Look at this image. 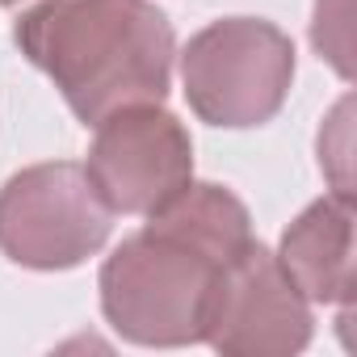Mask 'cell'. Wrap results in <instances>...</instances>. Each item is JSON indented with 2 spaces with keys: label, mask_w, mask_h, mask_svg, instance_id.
I'll return each mask as SVG.
<instances>
[{
  "label": "cell",
  "mask_w": 357,
  "mask_h": 357,
  "mask_svg": "<svg viewBox=\"0 0 357 357\" xmlns=\"http://www.w3.org/2000/svg\"><path fill=\"white\" fill-rule=\"evenodd\" d=\"M0 5H17V0H0Z\"/></svg>",
  "instance_id": "30bf717a"
},
{
  "label": "cell",
  "mask_w": 357,
  "mask_h": 357,
  "mask_svg": "<svg viewBox=\"0 0 357 357\" xmlns=\"http://www.w3.org/2000/svg\"><path fill=\"white\" fill-rule=\"evenodd\" d=\"M17 47L89 126L160 105L172 76V30L147 0H43L17 22Z\"/></svg>",
  "instance_id": "7a4b0ae2"
},
{
  "label": "cell",
  "mask_w": 357,
  "mask_h": 357,
  "mask_svg": "<svg viewBox=\"0 0 357 357\" xmlns=\"http://www.w3.org/2000/svg\"><path fill=\"white\" fill-rule=\"evenodd\" d=\"M84 172L109 211L151 215L190 185L194 147L172 114L155 105H126L97 122Z\"/></svg>",
  "instance_id": "5b68a950"
},
{
  "label": "cell",
  "mask_w": 357,
  "mask_h": 357,
  "mask_svg": "<svg viewBox=\"0 0 357 357\" xmlns=\"http://www.w3.org/2000/svg\"><path fill=\"white\" fill-rule=\"evenodd\" d=\"M248 240V211L227 190L185 185L109 257L101 273L105 315L139 344L198 340L211 286Z\"/></svg>",
  "instance_id": "6da1fadb"
},
{
  "label": "cell",
  "mask_w": 357,
  "mask_h": 357,
  "mask_svg": "<svg viewBox=\"0 0 357 357\" xmlns=\"http://www.w3.org/2000/svg\"><path fill=\"white\" fill-rule=\"evenodd\" d=\"M202 336H211V344L223 353L278 357L307 344L311 315L278 257L248 240L211 286Z\"/></svg>",
  "instance_id": "8992f818"
},
{
  "label": "cell",
  "mask_w": 357,
  "mask_h": 357,
  "mask_svg": "<svg viewBox=\"0 0 357 357\" xmlns=\"http://www.w3.org/2000/svg\"><path fill=\"white\" fill-rule=\"evenodd\" d=\"M278 265L315 303L353 298V198H324L298 215L282 240Z\"/></svg>",
  "instance_id": "52a82bcc"
},
{
  "label": "cell",
  "mask_w": 357,
  "mask_h": 357,
  "mask_svg": "<svg viewBox=\"0 0 357 357\" xmlns=\"http://www.w3.org/2000/svg\"><path fill=\"white\" fill-rule=\"evenodd\" d=\"M311 38L319 47V55L349 80L353 76V34H349V0H319L315 5V26Z\"/></svg>",
  "instance_id": "ba28073f"
},
{
  "label": "cell",
  "mask_w": 357,
  "mask_h": 357,
  "mask_svg": "<svg viewBox=\"0 0 357 357\" xmlns=\"http://www.w3.org/2000/svg\"><path fill=\"white\" fill-rule=\"evenodd\" d=\"M349 101H340L336 105V114L328 118V130L319 135V155H324V164H336V172H332V181H336V198H353V190H349Z\"/></svg>",
  "instance_id": "9c48e42d"
},
{
  "label": "cell",
  "mask_w": 357,
  "mask_h": 357,
  "mask_svg": "<svg viewBox=\"0 0 357 357\" xmlns=\"http://www.w3.org/2000/svg\"><path fill=\"white\" fill-rule=\"evenodd\" d=\"M109 236V206L80 164H38L0 190V248L30 269H68Z\"/></svg>",
  "instance_id": "277c9868"
},
{
  "label": "cell",
  "mask_w": 357,
  "mask_h": 357,
  "mask_svg": "<svg viewBox=\"0 0 357 357\" xmlns=\"http://www.w3.org/2000/svg\"><path fill=\"white\" fill-rule=\"evenodd\" d=\"M190 105L215 126L269 122L294 76V47L282 30L252 17L206 26L181 59Z\"/></svg>",
  "instance_id": "3957f363"
}]
</instances>
